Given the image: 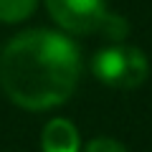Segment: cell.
<instances>
[{
  "label": "cell",
  "mask_w": 152,
  "mask_h": 152,
  "mask_svg": "<svg viewBox=\"0 0 152 152\" xmlns=\"http://www.w3.org/2000/svg\"><path fill=\"white\" fill-rule=\"evenodd\" d=\"M79 76L81 53L58 31H23L0 51V86L23 109L43 112L69 102Z\"/></svg>",
  "instance_id": "6da1fadb"
},
{
  "label": "cell",
  "mask_w": 152,
  "mask_h": 152,
  "mask_svg": "<svg viewBox=\"0 0 152 152\" xmlns=\"http://www.w3.org/2000/svg\"><path fill=\"white\" fill-rule=\"evenodd\" d=\"M51 18L69 33H94L102 31L112 38L127 33V23L107 10L104 0H46Z\"/></svg>",
  "instance_id": "7a4b0ae2"
},
{
  "label": "cell",
  "mask_w": 152,
  "mask_h": 152,
  "mask_svg": "<svg viewBox=\"0 0 152 152\" xmlns=\"http://www.w3.org/2000/svg\"><path fill=\"white\" fill-rule=\"evenodd\" d=\"M91 71L107 86L134 89L145 84L150 74V61L137 46H107L91 58Z\"/></svg>",
  "instance_id": "3957f363"
},
{
  "label": "cell",
  "mask_w": 152,
  "mask_h": 152,
  "mask_svg": "<svg viewBox=\"0 0 152 152\" xmlns=\"http://www.w3.org/2000/svg\"><path fill=\"white\" fill-rule=\"evenodd\" d=\"M43 152H79V129L69 119H51L41 132Z\"/></svg>",
  "instance_id": "277c9868"
},
{
  "label": "cell",
  "mask_w": 152,
  "mask_h": 152,
  "mask_svg": "<svg viewBox=\"0 0 152 152\" xmlns=\"http://www.w3.org/2000/svg\"><path fill=\"white\" fill-rule=\"evenodd\" d=\"M38 0H0V20L3 23H20L36 10Z\"/></svg>",
  "instance_id": "5b68a950"
},
{
  "label": "cell",
  "mask_w": 152,
  "mask_h": 152,
  "mask_svg": "<svg viewBox=\"0 0 152 152\" xmlns=\"http://www.w3.org/2000/svg\"><path fill=\"white\" fill-rule=\"evenodd\" d=\"M84 152H127V150L119 145V142L109 140V137H99V140L89 142V145L84 147Z\"/></svg>",
  "instance_id": "8992f818"
}]
</instances>
